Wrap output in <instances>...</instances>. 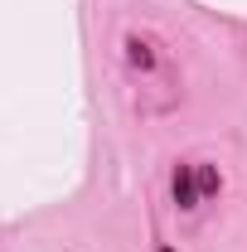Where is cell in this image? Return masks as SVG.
<instances>
[{"label": "cell", "instance_id": "6da1fadb", "mask_svg": "<svg viewBox=\"0 0 247 252\" xmlns=\"http://www.w3.org/2000/svg\"><path fill=\"white\" fill-rule=\"evenodd\" d=\"M122 49H126V63L136 73H160L165 68V54H160V44H155L151 34H126Z\"/></svg>", "mask_w": 247, "mask_h": 252}, {"label": "cell", "instance_id": "3957f363", "mask_svg": "<svg viewBox=\"0 0 247 252\" xmlns=\"http://www.w3.org/2000/svg\"><path fill=\"white\" fill-rule=\"evenodd\" d=\"M194 185H199V204H204V199H214L218 189H223V175H218V165H204V160H194Z\"/></svg>", "mask_w": 247, "mask_h": 252}, {"label": "cell", "instance_id": "7a4b0ae2", "mask_svg": "<svg viewBox=\"0 0 247 252\" xmlns=\"http://www.w3.org/2000/svg\"><path fill=\"white\" fill-rule=\"evenodd\" d=\"M170 194H175V209H199V185H194V160H185L180 170H175V180H170Z\"/></svg>", "mask_w": 247, "mask_h": 252}, {"label": "cell", "instance_id": "277c9868", "mask_svg": "<svg viewBox=\"0 0 247 252\" xmlns=\"http://www.w3.org/2000/svg\"><path fill=\"white\" fill-rule=\"evenodd\" d=\"M155 252H175V248H155Z\"/></svg>", "mask_w": 247, "mask_h": 252}]
</instances>
